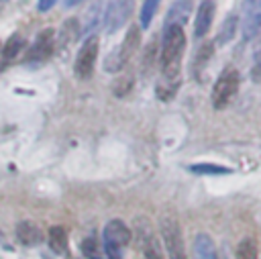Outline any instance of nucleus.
I'll use <instances>...</instances> for the list:
<instances>
[{"label": "nucleus", "instance_id": "obj_1", "mask_svg": "<svg viewBox=\"0 0 261 259\" xmlns=\"http://www.w3.org/2000/svg\"><path fill=\"white\" fill-rule=\"evenodd\" d=\"M186 49V33L179 24H165L161 47H159V65H161V84L157 86V96L167 100L175 94L179 86V63Z\"/></svg>", "mask_w": 261, "mask_h": 259}, {"label": "nucleus", "instance_id": "obj_2", "mask_svg": "<svg viewBox=\"0 0 261 259\" xmlns=\"http://www.w3.org/2000/svg\"><path fill=\"white\" fill-rule=\"evenodd\" d=\"M159 230H161V241H163L167 257L169 259H188L186 245H184V235H181V224H179V218L173 210H163L161 212Z\"/></svg>", "mask_w": 261, "mask_h": 259}, {"label": "nucleus", "instance_id": "obj_3", "mask_svg": "<svg viewBox=\"0 0 261 259\" xmlns=\"http://www.w3.org/2000/svg\"><path fill=\"white\" fill-rule=\"evenodd\" d=\"M102 237H104V251L110 259H122V249L128 247L133 241L130 228L120 218H112L110 222H106Z\"/></svg>", "mask_w": 261, "mask_h": 259}, {"label": "nucleus", "instance_id": "obj_4", "mask_svg": "<svg viewBox=\"0 0 261 259\" xmlns=\"http://www.w3.org/2000/svg\"><path fill=\"white\" fill-rule=\"evenodd\" d=\"M139 45H141V29H139L137 24H130V27L126 29V35H124L122 43L118 45V49L112 51V53L106 57L104 69H106V71H120V69L130 61V57L137 53Z\"/></svg>", "mask_w": 261, "mask_h": 259}, {"label": "nucleus", "instance_id": "obj_5", "mask_svg": "<svg viewBox=\"0 0 261 259\" xmlns=\"http://www.w3.org/2000/svg\"><path fill=\"white\" fill-rule=\"evenodd\" d=\"M239 82H241V75L234 67H224L218 73V77L212 86V96H210L212 106L216 110H222L232 102L234 94L239 92Z\"/></svg>", "mask_w": 261, "mask_h": 259}, {"label": "nucleus", "instance_id": "obj_6", "mask_svg": "<svg viewBox=\"0 0 261 259\" xmlns=\"http://www.w3.org/2000/svg\"><path fill=\"white\" fill-rule=\"evenodd\" d=\"M135 239H137V247L143 255V259H163V253H161V245L151 228V222L143 216L137 218L135 222Z\"/></svg>", "mask_w": 261, "mask_h": 259}, {"label": "nucleus", "instance_id": "obj_7", "mask_svg": "<svg viewBox=\"0 0 261 259\" xmlns=\"http://www.w3.org/2000/svg\"><path fill=\"white\" fill-rule=\"evenodd\" d=\"M98 45H100V41H98L96 35L88 37L82 43V47L75 55V63H73V71L80 80H88L94 73V65H96V59H98Z\"/></svg>", "mask_w": 261, "mask_h": 259}, {"label": "nucleus", "instance_id": "obj_8", "mask_svg": "<svg viewBox=\"0 0 261 259\" xmlns=\"http://www.w3.org/2000/svg\"><path fill=\"white\" fill-rule=\"evenodd\" d=\"M243 41H251L261 31V2H245L243 4Z\"/></svg>", "mask_w": 261, "mask_h": 259}, {"label": "nucleus", "instance_id": "obj_9", "mask_svg": "<svg viewBox=\"0 0 261 259\" xmlns=\"http://www.w3.org/2000/svg\"><path fill=\"white\" fill-rule=\"evenodd\" d=\"M55 51V31L53 29H45L37 35L35 43L31 45L27 57L31 61H45L47 57H51V53Z\"/></svg>", "mask_w": 261, "mask_h": 259}, {"label": "nucleus", "instance_id": "obj_10", "mask_svg": "<svg viewBox=\"0 0 261 259\" xmlns=\"http://www.w3.org/2000/svg\"><path fill=\"white\" fill-rule=\"evenodd\" d=\"M130 10H133L130 2H110L106 6V12H104V27H106V31L108 33H116L128 20Z\"/></svg>", "mask_w": 261, "mask_h": 259}, {"label": "nucleus", "instance_id": "obj_11", "mask_svg": "<svg viewBox=\"0 0 261 259\" xmlns=\"http://www.w3.org/2000/svg\"><path fill=\"white\" fill-rule=\"evenodd\" d=\"M214 10H216L214 2H208V0H206V2H200V4H198L196 20H194V37H196V39H202V37L208 33V29H210V24H212Z\"/></svg>", "mask_w": 261, "mask_h": 259}, {"label": "nucleus", "instance_id": "obj_12", "mask_svg": "<svg viewBox=\"0 0 261 259\" xmlns=\"http://www.w3.org/2000/svg\"><path fill=\"white\" fill-rule=\"evenodd\" d=\"M16 239H18L22 245H27V247H35V245H39V243L43 241V230L39 228L37 222H33V220H22V222L16 224Z\"/></svg>", "mask_w": 261, "mask_h": 259}, {"label": "nucleus", "instance_id": "obj_13", "mask_svg": "<svg viewBox=\"0 0 261 259\" xmlns=\"http://www.w3.org/2000/svg\"><path fill=\"white\" fill-rule=\"evenodd\" d=\"M194 259H218L216 257V247L210 235L198 232L194 237Z\"/></svg>", "mask_w": 261, "mask_h": 259}, {"label": "nucleus", "instance_id": "obj_14", "mask_svg": "<svg viewBox=\"0 0 261 259\" xmlns=\"http://www.w3.org/2000/svg\"><path fill=\"white\" fill-rule=\"evenodd\" d=\"M212 53H214V47H212L210 41H206V43H202L198 47V51L194 53V61H192V75H194V80H200L202 77V73H204V69H206L208 59L212 57Z\"/></svg>", "mask_w": 261, "mask_h": 259}, {"label": "nucleus", "instance_id": "obj_15", "mask_svg": "<svg viewBox=\"0 0 261 259\" xmlns=\"http://www.w3.org/2000/svg\"><path fill=\"white\" fill-rule=\"evenodd\" d=\"M190 10H192V2H173L169 6L165 24H179V27H184V20L188 18Z\"/></svg>", "mask_w": 261, "mask_h": 259}, {"label": "nucleus", "instance_id": "obj_16", "mask_svg": "<svg viewBox=\"0 0 261 259\" xmlns=\"http://www.w3.org/2000/svg\"><path fill=\"white\" fill-rule=\"evenodd\" d=\"M47 243L55 253H65L67 251V232L63 226H51L47 235Z\"/></svg>", "mask_w": 261, "mask_h": 259}, {"label": "nucleus", "instance_id": "obj_17", "mask_svg": "<svg viewBox=\"0 0 261 259\" xmlns=\"http://www.w3.org/2000/svg\"><path fill=\"white\" fill-rule=\"evenodd\" d=\"M237 29H239V18H237V14H228V16L224 18V22H222L220 31H218L216 43H218V45H224V43L232 41V37H234V33H237Z\"/></svg>", "mask_w": 261, "mask_h": 259}, {"label": "nucleus", "instance_id": "obj_18", "mask_svg": "<svg viewBox=\"0 0 261 259\" xmlns=\"http://www.w3.org/2000/svg\"><path fill=\"white\" fill-rule=\"evenodd\" d=\"M190 171L198 175H224V173H230L232 169L216 163H196V165H190Z\"/></svg>", "mask_w": 261, "mask_h": 259}, {"label": "nucleus", "instance_id": "obj_19", "mask_svg": "<svg viewBox=\"0 0 261 259\" xmlns=\"http://www.w3.org/2000/svg\"><path fill=\"white\" fill-rule=\"evenodd\" d=\"M237 259H259V251H257L255 239L247 237L237 245Z\"/></svg>", "mask_w": 261, "mask_h": 259}, {"label": "nucleus", "instance_id": "obj_20", "mask_svg": "<svg viewBox=\"0 0 261 259\" xmlns=\"http://www.w3.org/2000/svg\"><path fill=\"white\" fill-rule=\"evenodd\" d=\"M77 35H80V22H77V18H67V20L63 22V27H61V33H59L61 43L67 45V43L75 41Z\"/></svg>", "mask_w": 261, "mask_h": 259}, {"label": "nucleus", "instance_id": "obj_21", "mask_svg": "<svg viewBox=\"0 0 261 259\" xmlns=\"http://www.w3.org/2000/svg\"><path fill=\"white\" fill-rule=\"evenodd\" d=\"M157 8H159V2H155V0H149V2H143L141 4V27L143 29H149V24H151Z\"/></svg>", "mask_w": 261, "mask_h": 259}, {"label": "nucleus", "instance_id": "obj_22", "mask_svg": "<svg viewBox=\"0 0 261 259\" xmlns=\"http://www.w3.org/2000/svg\"><path fill=\"white\" fill-rule=\"evenodd\" d=\"M133 84H135V77H133V75H128V73H124V75L116 77V82H114L112 90H114V94H116V96H124V94H128V92L133 90Z\"/></svg>", "mask_w": 261, "mask_h": 259}, {"label": "nucleus", "instance_id": "obj_23", "mask_svg": "<svg viewBox=\"0 0 261 259\" xmlns=\"http://www.w3.org/2000/svg\"><path fill=\"white\" fill-rule=\"evenodd\" d=\"M22 45H24L22 37H20V35H12V37L8 39V43H6V47H4V59L16 57V53L22 49Z\"/></svg>", "mask_w": 261, "mask_h": 259}, {"label": "nucleus", "instance_id": "obj_24", "mask_svg": "<svg viewBox=\"0 0 261 259\" xmlns=\"http://www.w3.org/2000/svg\"><path fill=\"white\" fill-rule=\"evenodd\" d=\"M253 80H259L261 77V31L257 33V43H255V49H253Z\"/></svg>", "mask_w": 261, "mask_h": 259}, {"label": "nucleus", "instance_id": "obj_25", "mask_svg": "<svg viewBox=\"0 0 261 259\" xmlns=\"http://www.w3.org/2000/svg\"><path fill=\"white\" fill-rule=\"evenodd\" d=\"M80 249H82V253H84L88 259H102V257H100V251H98V243H96L94 239H84V241L80 243Z\"/></svg>", "mask_w": 261, "mask_h": 259}, {"label": "nucleus", "instance_id": "obj_26", "mask_svg": "<svg viewBox=\"0 0 261 259\" xmlns=\"http://www.w3.org/2000/svg\"><path fill=\"white\" fill-rule=\"evenodd\" d=\"M153 53H155V43H149L145 55H143V61H141V71L143 75H149L151 73V67H153Z\"/></svg>", "mask_w": 261, "mask_h": 259}, {"label": "nucleus", "instance_id": "obj_27", "mask_svg": "<svg viewBox=\"0 0 261 259\" xmlns=\"http://www.w3.org/2000/svg\"><path fill=\"white\" fill-rule=\"evenodd\" d=\"M100 8H102V4H92V6H90V20H88V24H86V29H84V31H92V29L98 24Z\"/></svg>", "mask_w": 261, "mask_h": 259}, {"label": "nucleus", "instance_id": "obj_28", "mask_svg": "<svg viewBox=\"0 0 261 259\" xmlns=\"http://www.w3.org/2000/svg\"><path fill=\"white\" fill-rule=\"evenodd\" d=\"M53 4H55L53 0H41V2L37 4V8H39V12H45V10H49Z\"/></svg>", "mask_w": 261, "mask_h": 259}, {"label": "nucleus", "instance_id": "obj_29", "mask_svg": "<svg viewBox=\"0 0 261 259\" xmlns=\"http://www.w3.org/2000/svg\"><path fill=\"white\" fill-rule=\"evenodd\" d=\"M0 239H2V230H0Z\"/></svg>", "mask_w": 261, "mask_h": 259}]
</instances>
